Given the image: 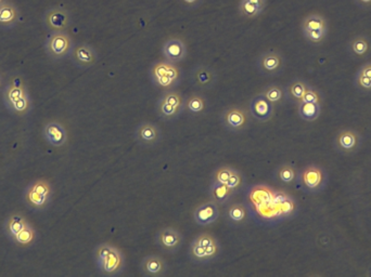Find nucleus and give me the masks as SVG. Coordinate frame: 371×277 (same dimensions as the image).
Returning a JSON list of instances; mask_svg holds the SVG:
<instances>
[{"mask_svg":"<svg viewBox=\"0 0 371 277\" xmlns=\"http://www.w3.org/2000/svg\"><path fill=\"white\" fill-rule=\"evenodd\" d=\"M221 250V244L215 236L209 233H201L191 242L188 254L192 262L206 264L215 260Z\"/></svg>","mask_w":371,"mask_h":277,"instance_id":"1","label":"nucleus"},{"mask_svg":"<svg viewBox=\"0 0 371 277\" xmlns=\"http://www.w3.org/2000/svg\"><path fill=\"white\" fill-rule=\"evenodd\" d=\"M52 199V187L46 179H37L25 187L23 200L29 209L43 211L49 207Z\"/></svg>","mask_w":371,"mask_h":277,"instance_id":"2","label":"nucleus"},{"mask_svg":"<svg viewBox=\"0 0 371 277\" xmlns=\"http://www.w3.org/2000/svg\"><path fill=\"white\" fill-rule=\"evenodd\" d=\"M180 69L168 61L155 62L150 68V78L152 83L163 89H173L180 83Z\"/></svg>","mask_w":371,"mask_h":277,"instance_id":"3","label":"nucleus"},{"mask_svg":"<svg viewBox=\"0 0 371 277\" xmlns=\"http://www.w3.org/2000/svg\"><path fill=\"white\" fill-rule=\"evenodd\" d=\"M185 110V101L177 91H167L156 102L158 115L165 121L177 118Z\"/></svg>","mask_w":371,"mask_h":277,"instance_id":"4","label":"nucleus"},{"mask_svg":"<svg viewBox=\"0 0 371 277\" xmlns=\"http://www.w3.org/2000/svg\"><path fill=\"white\" fill-rule=\"evenodd\" d=\"M45 47L49 58L56 61L63 59L72 53L74 42L71 36L65 33L64 30H59L50 34Z\"/></svg>","mask_w":371,"mask_h":277,"instance_id":"5","label":"nucleus"},{"mask_svg":"<svg viewBox=\"0 0 371 277\" xmlns=\"http://www.w3.org/2000/svg\"><path fill=\"white\" fill-rule=\"evenodd\" d=\"M125 264L126 262H125V257L122 250L112 245L109 254L106 255L103 262L97 269L104 276L115 277L123 273Z\"/></svg>","mask_w":371,"mask_h":277,"instance_id":"6","label":"nucleus"},{"mask_svg":"<svg viewBox=\"0 0 371 277\" xmlns=\"http://www.w3.org/2000/svg\"><path fill=\"white\" fill-rule=\"evenodd\" d=\"M221 121L224 127L230 132H242L248 127L249 116L243 109L237 108V106H231V108L226 109L221 116Z\"/></svg>","mask_w":371,"mask_h":277,"instance_id":"7","label":"nucleus"},{"mask_svg":"<svg viewBox=\"0 0 371 277\" xmlns=\"http://www.w3.org/2000/svg\"><path fill=\"white\" fill-rule=\"evenodd\" d=\"M184 237L174 228H163L155 234V243L158 246L168 254H176L180 249Z\"/></svg>","mask_w":371,"mask_h":277,"instance_id":"8","label":"nucleus"},{"mask_svg":"<svg viewBox=\"0 0 371 277\" xmlns=\"http://www.w3.org/2000/svg\"><path fill=\"white\" fill-rule=\"evenodd\" d=\"M135 138L141 146L152 147L161 142L162 131L155 124L143 122L135 129Z\"/></svg>","mask_w":371,"mask_h":277,"instance_id":"9","label":"nucleus"},{"mask_svg":"<svg viewBox=\"0 0 371 277\" xmlns=\"http://www.w3.org/2000/svg\"><path fill=\"white\" fill-rule=\"evenodd\" d=\"M257 67L260 72L264 75H277L282 72L285 66L284 56L278 51L275 50H269V51L264 52L257 59Z\"/></svg>","mask_w":371,"mask_h":277,"instance_id":"10","label":"nucleus"},{"mask_svg":"<svg viewBox=\"0 0 371 277\" xmlns=\"http://www.w3.org/2000/svg\"><path fill=\"white\" fill-rule=\"evenodd\" d=\"M301 181L307 191L318 192L325 184L324 170L315 165L307 166L301 172Z\"/></svg>","mask_w":371,"mask_h":277,"instance_id":"11","label":"nucleus"},{"mask_svg":"<svg viewBox=\"0 0 371 277\" xmlns=\"http://www.w3.org/2000/svg\"><path fill=\"white\" fill-rule=\"evenodd\" d=\"M139 269L141 274L146 277H162L167 272V264L162 257L149 255L142 258Z\"/></svg>","mask_w":371,"mask_h":277,"instance_id":"12","label":"nucleus"},{"mask_svg":"<svg viewBox=\"0 0 371 277\" xmlns=\"http://www.w3.org/2000/svg\"><path fill=\"white\" fill-rule=\"evenodd\" d=\"M219 217V208L215 201L210 200L194 208L193 220L198 225L207 226L216 221Z\"/></svg>","mask_w":371,"mask_h":277,"instance_id":"13","label":"nucleus"},{"mask_svg":"<svg viewBox=\"0 0 371 277\" xmlns=\"http://www.w3.org/2000/svg\"><path fill=\"white\" fill-rule=\"evenodd\" d=\"M250 112L256 121L265 123L274 115V104L270 103L262 93H259L250 101Z\"/></svg>","mask_w":371,"mask_h":277,"instance_id":"14","label":"nucleus"},{"mask_svg":"<svg viewBox=\"0 0 371 277\" xmlns=\"http://www.w3.org/2000/svg\"><path fill=\"white\" fill-rule=\"evenodd\" d=\"M190 77L192 85L200 89H211L217 80L215 71L212 67L202 64L193 67Z\"/></svg>","mask_w":371,"mask_h":277,"instance_id":"15","label":"nucleus"},{"mask_svg":"<svg viewBox=\"0 0 371 277\" xmlns=\"http://www.w3.org/2000/svg\"><path fill=\"white\" fill-rule=\"evenodd\" d=\"M45 24L53 31L65 30L71 24V14L66 9L54 7L48 10L45 15Z\"/></svg>","mask_w":371,"mask_h":277,"instance_id":"16","label":"nucleus"},{"mask_svg":"<svg viewBox=\"0 0 371 277\" xmlns=\"http://www.w3.org/2000/svg\"><path fill=\"white\" fill-rule=\"evenodd\" d=\"M73 62L80 68H88L95 65L98 61V53L92 46L88 43H80L74 47L71 53Z\"/></svg>","mask_w":371,"mask_h":277,"instance_id":"17","label":"nucleus"},{"mask_svg":"<svg viewBox=\"0 0 371 277\" xmlns=\"http://www.w3.org/2000/svg\"><path fill=\"white\" fill-rule=\"evenodd\" d=\"M336 147L342 153H353L360 147L361 137L358 132L352 129H344L336 138Z\"/></svg>","mask_w":371,"mask_h":277,"instance_id":"18","label":"nucleus"},{"mask_svg":"<svg viewBox=\"0 0 371 277\" xmlns=\"http://www.w3.org/2000/svg\"><path fill=\"white\" fill-rule=\"evenodd\" d=\"M162 52L166 61L171 63H179L187 56L186 43L180 38L167 39L162 48Z\"/></svg>","mask_w":371,"mask_h":277,"instance_id":"19","label":"nucleus"},{"mask_svg":"<svg viewBox=\"0 0 371 277\" xmlns=\"http://www.w3.org/2000/svg\"><path fill=\"white\" fill-rule=\"evenodd\" d=\"M43 137H45L46 141L51 144L52 146L60 147L63 146L67 141V134L66 130L63 127V125L59 122L52 121L48 123L45 128H43Z\"/></svg>","mask_w":371,"mask_h":277,"instance_id":"20","label":"nucleus"},{"mask_svg":"<svg viewBox=\"0 0 371 277\" xmlns=\"http://www.w3.org/2000/svg\"><path fill=\"white\" fill-rule=\"evenodd\" d=\"M27 92V88L25 87L23 81L20 78L14 77L3 89V102L5 108H9L12 103H14Z\"/></svg>","mask_w":371,"mask_h":277,"instance_id":"21","label":"nucleus"},{"mask_svg":"<svg viewBox=\"0 0 371 277\" xmlns=\"http://www.w3.org/2000/svg\"><path fill=\"white\" fill-rule=\"evenodd\" d=\"M225 219L231 226H242L248 221V210L241 203H235L228 206L225 212Z\"/></svg>","mask_w":371,"mask_h":277,"instance_id":"22","label":"nucleus"},{"mask_svg":"<svg viewBox=\"0 0 371 277\" xmlns=\"http://www.w3.org/2000/svg\"><path fill=\"white\" fill-rule=\"evenodd\" d=\"M27 223L28 221L22 213L20 212L11 213V215L7 217L3 223V230L5 235H7L11 241H13L16 235L25 228V225Z\"/></svg>","mask_w":371,"mask_h":277,"instance_id":"23","label":"nucleus"},{"mask_svg":"<svg viewBox=\"0 0 371 277\" xmlns=\"http://www.w3.org/2000/svg\"><path fill=\"white\" fill-rule=\"evenodd\" d=\"M266 8V0H240L239 13L245 18H256Z\"/></svg>","mask_w":371,"mask_h":277,"instance_id":"24","label":"nucleus"},{"mask_svg":"<svg viewBox=\"0 0 371 277\" xmlns=\"http://www.w3.org/2000/svg\"><path fill=\"white\" fill-rule=\"evenodd\" d=\"M209 194L211 199L215 201L217 205H224L228 203L235 193L230 190L226 183H221V182L212 180L209 188Z\"/></svg>","mask_w":371,"mask_h":277,"instance_id":"25","label":"nucleus"},{"mask_svg":"<svg viewBox=\"0 0 371 277\" xmlns=\"http://www.w3.org/2000/svg\"><path fill=\"white\" fill-rule=\"evenodd\" d=\"M18 21V10L13 3L4 1L0 4V27L12 28Z\"/></svg>","mask_w":371,"mask_h":277,"instance_id":"26","label":"nucleus"},{"mask_svg":"<svg viewBox=\"0 0 371 277\" xmlns=\"http://www.w3.org/2000/svg\"><path fill=\"white\" fill-rule=\"evenodd\" d=\"M308 87L310 86H308L305 81L301 80V79H295L287 87L286 94H287V97L292 101V102L300 104Z\"/></svg>","mask_w":371,"mask_h":277,"instance_id":"27","label":"nucleus"},{"mask_svg":"<svg viewBox=\"0 0 371 277\" xmlns=\"http://www.w3.org/2000/svg\"><path fill=\"white\" fill-rule=\"evenodd\" d=\"M185 109L190 113L191 115L198 116L203 114L206 110V100L201 94H191V96L186 100Z\"/></svg>","mask_w":371,"mask_h":277,"instance_id":"28","label":"nucleus"},{"mask_svg":"<svg viewBox=\"0 0 371 277\" xmlns=\"http://www.w3.org/2000/svg\"><path fill=\"white\" fill-rule=\"evenodd\" d=\"M322 113L320 103H304L299 104V115L305 122H314Z\"/></svg>","mask_w":371,"mask_h":277,"instance_id":"29","label":"nucleus"},{"mask_svg":"<svg viewBox=\"0 0 371 277\" xmlns=\"http://www.w3.org/2000/svg\"><path fill=\"white\" fill-rule=\"evenodd\" d=\"M32 108H33L32 99H30L29 93L27 92L25 93L22 98L15 101L14 103H12L7 109L8 111L13 113V114L17 116H25L29 114V112L32 111Z\"/></svg>","mask_w":371,"mask_h":277,"instance_id":"30","label":"nucleus"},{"mask_svg":"<svg viewBox=\"0 0 371 277\" xmlns=\"http://www.w3.org/2000/svg\"><path fill=\"white\" fill-rule=\"evenodd\" d=\"M351 51L357 56H366L371 51V41L365 36H356L350 41Z\"/></svg>","mask_w":371,"mask_h":277,"instance_id":"31","label":"nucleus"},{"mask_svg":"<svg viewBox=\"0 0 371 277\" xmlns=\"http://www.w3.org/2000/svg\"><path fill=\"white\" fill-rule=\"evenodd\" d=\"M301 28H302V31H306V30L328 28V25H327V20L325 18V16L320 15L318 13H312L304 17V20L302 21Z\"/></svg>","mask_w":371,"mask_h":277,"instance_id":"32","label":"nucleus"},{"mask_svg":"<svg viewBox=\"0 0 371 277\" xmlns=\"http://www.w3.org/2000/svg\"><path fill=\"white\" fill-rule=\"evenodd\" d=\"M261 93L274 105L281 104L287 97L284 88L278 85H269Z\"/></svg>","mask_w":371,"mask_h":277,"instance_id":"33","label":"nucleus"},{"mask_svg":"<svg viewBox=\"0 0 371 277\" xmlns=\"http://www.w3.org/2000/svg\"><path fill=\"white\" fill-rule=\"evenodd\" d=\"M35 237L36 232L33 226L28 222L25 225V228L16 235V237L13 239V242L17 245H21V246H29V245H32L34 243Z\"/></svg>","mask_w":371,"mask_h":277,"instance_id":"34","label":"nucleus"},{"mask_svg":"<svg viewBox=\"0 0 371 277\" xmlns=\"http://www.w3.org/2000/svg\"><path fill=\"white\" fill-rule=\"evenodd\" d=\"M277 177L284 183L291 184L297 178V170L290 163H285L279 167L278 171H277Z\"/></svg>","mask_w":371,"mask_h":277,"instance_id":"35","label":"nucleus"},{"mask_svg":"<svg viewBox=\"0 0 371 277\" xmlns=\"http://www.w3.org/2000/svg\"><path fill=\"white\" fill-rule=\"evenodd\" d=\"M327 33H328V28L314 29L303 31V36L308 42L313 43V45H322L324 40L326 39Z\"/></svg>","mask_w":371,"mask_h":277,"instance_id":"36","label":"nucleus"},{"mask_svg":"<svg viewBox=\"0 0 371 277\" xmlns=\"http://www.w3.org/2000/svg\"><path fill=\"white\" fill-rule=\"evenodd\" d=\"M226 184H227V186L234 193L238 192L239 190H240L242 184H243V178H242L241 172L238 171L237 169H234V171H232L228 181L226 182Z\"/></svg>","mask_w":371,"mask_h":277,"instance_id":"37","label":"nucleus"},{"mask_svg":"<svg viewBox=\"0 0 371 277\" xmlns=\"http://www.w3.org/2000/svg\"><path fill=\"white\" fill-rule=\"evenodd\" d=\"M235 168L229 167V166H222L217 168L215 171L213 173V178L212 180H215L217 182H221V183H226L228 181L229 177L231 175L232 171H234Z\"/></svg>","mask_w":371,"mask_h":277,"instance_id":"38","label":"nucleus"},{"mask_svg":"<svg viewBox=\"0 0 371 277\" xmlns=\"http://www.w3.org/2000/svg\"><path fill=\"white\" fill-rule=\"evenodd\" d=\"M302 102H304V103H320V96H319L318 91L310 86L307 88L304 97L301 101V103Z\"/></svg>","mask_w":371,"mask_h":277,"instance_id":"39","label":"nucleus"},{"mask_svg":"<svg viewBox=\"0 0 371 277\" xmlns=\"http://www.w3.org/2000/svg\"><path fill=\"white\" fill-rule=\"evenodd\" d=\"M355 85L360 88V89L364 91H370L371 90V79L368 78L365 75L357 73L356 78H355Z\"/></svg>","mask_w":371,"mask_h":277,"instance_id":"40","label":"nucleus"},{"mask_svg":"<svg viewBox=\"0 0 371 277\" xmlns=\"http://www.w3.org/2000/svg\"><path fill=\"white\" fill-rule=\"evenodd\" d=\"M179 1L185 5L186 8H189V9H194V8H198L199 5L202 3L203 0H179Z\"/></svg>","mask_w":371,"mask_h":277,"instance_id":"41","label":"nucleus"},{"mask_svg":"<svg viewBox=\"0 0 371 277\" xmlns=\"http://www.w3.org/2000/svg\"><path fill=\"white\" fill-rule=\"evenodd\" d=\"M358 73H361L371 79V63H367V64L363 65L360 71H358Z\"/></svg>","mask_w":371,"mask_h":277,"instance_id":"42","label":"nucleus"},{"mask_svg":"<svg viewBox=\"0 0 371 277\" xmlns=\"http://www.w3.org/2000/svg\"><path fill=\"white\" fill-rule=\"evenodd\" d=\"M355 2L362 8L365 9L371 8V0H355Z\"/></svg>","mask_w":371,"mask_h":277,"instance_id":"43","label":"nucleus"},{"mask_svg":"<svg viewBox=\"0 0 371 277\" xmlns=\"http://www.w3.org/2000/svg\"><path fill=\"white\" fill-rule=\"evenodd\" d=\"M2 85V80H1V75H0V88H1Z\"/></svg>","mask_w":371,"mask_h":277,"instance_id":"44","label":"nucleus"},{"mask_svg":"<svg viewBox=\"0 0 371 277\" xmlns=\"http://www.w3.org/2000/svg\"><path fill=\"white\" fill-rule=\"evenodd\" d=\"M5 1V0H0V4H1V3H3Z\"/></svg>","mask_w":371,"mask_h":277,"instance_id":"45","label":"nucleus"}]
</instances>
